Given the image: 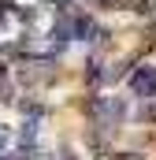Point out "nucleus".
<instances>
[{"label":"nucleus","mask_w":156,"mask_h":160,"mask_svg":"<svg viewBox=\"0 0 156 160\" xmlns=\"http://www.w3.org/2000/svg\"><path fill=\"white\" fill-rule=\"evenodd\" d=\"M115 160H141V157H138V153H119Z\"/></svg>","instance_id":"nucleus-2"},{"label":"nucleus","mask_w":156,"mask_h":160,"mask_svg":"<svg viewBox=\"0 0 156 160\" xmlns=\"http://www.w3.org/2000/svg\"><path fill=\"white\" fill-rule=\"evenodd\" d=\"M134 93H141V97L156 93V71L153 67H141V71L134 75Z\"/></svg>","instance_id":"nucleus-1"}]
</instances>
